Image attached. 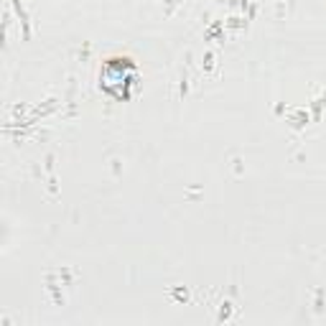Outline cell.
<instances>
[{
	"label": "cell",
	"instance_id": "1",
	"mask_svg": "<svg viewBox=\"0 0 326 326\" xmlns=\"http://www.w3.org/2000/svg\"><path fill=\"white\" fill-rule=\"evenodd\" d=\"M105 71H110V74H112V71H115V64H112V62H107ZM110 74H102V84H105V89H110V87L115 84V82H110ZM115 79H118V84H130V82H128V76H125V71H123V74H118Z\"/></svg>",
	"mask_w": 326,
	"mask_h": 326
}]
</instances>
